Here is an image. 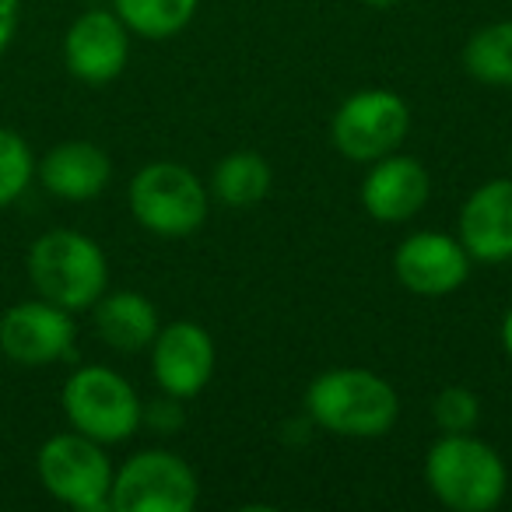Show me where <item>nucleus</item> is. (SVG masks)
I'll return each instance as SVG.
<instances>
[{
	"instance_id": "nucleus-1",
	"label": "nucleus",
	"mask_w": 512,
	"mask_h": 512,
	"mask_svg": "<svg viewBox=\"0 0 512 512\" xmlns=\"http://www.w3.org/2000/svg\"><path fill=\"white\" fill-rule=\"evenodd\" d=\"M306 411L316 428L344 439H379L400 418V397L369 369H330L309 383Z\"/></svg>"
},
{
	"instance_id": "nucleus-2",
	"label": "nucleus",
	"mask_w": 512,
	"mask_h": 512,
	"mask_svg": "<svg viewBox=\"0 0 512 512\" xmlns=\"http://www.w3.org/2000/svg\"><path fill=\"white\" fill-rule=\"evenodd\" d=\"M25 267H29V281L39 299L53 302L67 313L92 309L109 285V264L102 246L74 228H53V232L39 235L32 242Z\"/></svg>"
},
{
	"instance_id": "nucleus-3",
	"label": "nucleus",
	"mask_w": 512,
	"mask_h": 512,
	"mask_svg": "<svg viewBox=\"0 0 512 512\" xmlns=\"http://www.w3.org/2000/svg\"><path fill=\"white\" fill-rule=\"evenodd\" d=\"M425 484L453 512H491L502 505L509 470L488 442L460 432L442 435L428 446Z\"/></svg>"
},
{
	"instance_id": "nucleus-4",
	"label": "nucleus",
	"mask_w": 512,
	"mask_h": 512,
	"mask_svg": "<svg viewBox=\"0 0 512 512\" xmlns=\"http://www.w3.org/2000/svg\"><path fill=\"white\" fill-rule=\"evenodd\" d=\"M130 214L158 239H186L207 221V190L179 162H151L130 179Z\"/></svg>"
},
{
	"instance_id": "nucleus-5",
	"label": "nucleus",
	"mask_w": 512,
	"mask_h": 512,
	"mask_svg": "<svg viewBox=\"0 0 512 512\" xmlns=\"http://www.w3.org/2000/svg\"><path fill=\"white\" fill-rule=\"evenodd\" d=\"M60 404H64L74 432L88 435L102 446L127 442L141 428L144 407L134 386L109 365H85V369L71 372L64 393H60Z\"/></svg>"
},
{
	"instance_id": "nucleus-6",
	"label": "nucleus",
	"mask_w": 512,
	"mask_h": 512,
	"mask_svg": "<svg viewBox=\"0 0 512 512\" xmlns=\"http://www.w3.org/2000/svg\"><path fill=\"white\" fill-rule=\"evenodd\" d=\"M36 470L43 488L57 502L78 512H109L113 463H109L102 442L81 432H60L43 442L36 456Z\"/></svg>"
},
{
	"instance_id": "nucleus-7",
	"label": "nucleus",
	"mask_w": 512,
	"mask_h": 512,
	"mask_svg": "<svg viewBox=\"0 0 512 512\" xmlns=\"http://www.w3.org/2000/svg\"><path fill=\"white\" fill-rule=\"evenodd\" d=\"M200 498L193 467L169 449H141L113 470V512H190Z\"/></svg>"
},
{
	"instance_id": "nucleus-8",
	"label": "nucleus",
	"mask_w": 512,
	"mask_h": 512,
	"mask_svg": "<svg viewBox=\"0 0 512 512\" xmlns=\"http://www.w3.org/2000/svg\"><path fill=\"white\" fill-rule=\"evenodd\" d=\"M411 130V109L390 88H362L337 106L330 120L334 148L351 162H376L404 144Z\"/></svg>"
},
{
	"instance_id": "nucleus-9",
	"label": "nucleus",
	"mask_w": 512,
	"mask_h": 512,
	"mask_svg": "<svg viewBox=\"0 0 512 512\" xmlns=\"http://www.w3.org/2000/svg\"><path fill=\"white\" fill-rule=\"evenodd\" d=\"M74 320L46 299H29L0 316V351L15 365H53L74 351Z\"/></svg>"
},
{
	"instance_id": "nucleus-10",
	"label": "nucleus",
	"mask_w": 512,
	"mask_h": 512,
	"mask_svg": "<svg viewBox=\"0 0 512 512\" xmlns=\"http://www.w3.org/2000/svg\"><path fill=\"white\" fill-rule=\"evenodd\" d=\"M470 253L456 235L446 232H414L393 253V274L411 295L442 299L463 288L470 278Z\"/></svg>"
},
{
	"instance_id": "nucleus-11",
	"label": "nucleus",
	"mask_w": 512,
	"mask_h": 512,
	"mask_svg": "<svg viewBox=\"0 0 512 512\" xmlns=\"http://www.w3.org/2000/svg\"><path fill=\"white\" fill-rule=\"evenodd\" d=\"M151 372L162 393L176 400H190L214 376V341L200 323L176 320L158 327L151 341Z\"/></svg>"
},
{
	"instance_id": "nucleus-12",
	"label": "nucleus",
	"mask_w": 512,
	"mask_h": 512,
	"mask_svg": "<svg viewBox=\"0 0 512 512\" xmlns=\"http://www.w3.org/2000/svg\"><path fill=\"white\" fill-rule=\"evenodd\" d=\"M130 57V29L116 11H85L64 36L67 71L85 85H109Z\"/></svg>"
},
{
	"instance_id": "nucleus-13",
	"label": "nucleus",
	"mask_w": 512,
	"mask_h": 512,
	"mask_svg": "<svg viewBox=\"0 0 512 512\" xmlns=\"http://www.w3.org/2000/svg\"><path fill=\"white\" fill-rule=\"evenodd\" d=\"M369 165L372 169L362 179V207L369 218L400 225V221H411L428 204L432 176L418 158L390 151Z\"/></svg>"
},
{
	"instance_id": "nucleus-14",
	"label": "nucleus",
	"mask_w": 512,
	"mask_h": 512,
	"mask_svg": "<svg viewBox=\"0 0 512 512\" xmlns=\"http://www.w3.org/2000/svg\"><path fill=\"white\" fill-rule=\"evenodd\" d=\"M456 239L477 264H505L512 260V176L488 179L477 186L460 207Z\"/></svg>"
},
{
	"instance_id": "nucleus-15",
	"label": "nucleus",
	"mask_w": 512,
	"mask_h": 512,
	"mask_svg": "<svg viewBox=\"0 0 512 512\" xmlns=\"http://www.w3.org/2000/svg\"><path fill=\"white\" fill-rule=\"evenodd\" d=\"M36 176L60 200H95L113 179V162L92 141H64L43 155Z\"/></svg>"
},
{
	"instance_id": "nucleus-16",
	"label": "nucleus",
	"mask_w": 512,
	"mask_h": 512,
	"mask_svg": "<svg viewBox=\"0 0 512 512\" xmlns=\"http://www.w3.org/2000/svg\"><path fill=\"white\" fill-rule=\"evenodd\" d=\"M95 330L120 355L151 348L158 334V309L141 292H102L95 302Z\"/></svg>"
},
{
	"instance_id": "nucleus-17",
	"label": "nucleus",
	"mask_w": 512,
	"mask_h": 512,
	"mask_svg": "<svg viewBox=\"0 0 512 512\" xmlns=\"http://www.w3.org/2000/svg\"><path fill=\"white\" fill-rule=\"evenodd\" d=\"M274 172L271 162L256 151H232L214 165L211 190L228 207H256L271 193Z\"/></svg>"
},
{
	"instance_id": "nucleus-18",
	"label": "nucleus",
	"mask_w": 512,
	"mask_h": 512,
	"mask_svg": "<svg viewBox=\"0 0 512 512\" xmlns=\"http://www.w3.org/2000/svg\"><path fill=\"white\" fill-rule=\"evenodd\" d=\"M463 67L474 81L495 88L512 85V22L477 29L463 46Z\"/></svg>"
},
{
	"instance_id": "nucleus-19",
	"label": "nucleus",
	"mask_w": 512,
	"mask_h": 512,
	"mask_svg": "<svg viewBox=\"0 0 512 512\" xmlns=\"http://www.w3.org/2000/svg\"><path fill=\"white\" fill-rule=\"evenodd\" d=\"M200 0H113V11L134 36L172 39L193 22Z\"/></svg>"
},
{
	"instance_id": "nucleus-20",
	"label": "nucleus",
	"mask_w": 512,
	"mask_h": 512,
	"mask_svg": "<svg viewBox=\"0 0 512 512\" xmlns=\"http://www.w3.org/2000/svg\"><path fill=\"white\" fill-rule=\"evenodd\" d=\"M36 179V158L22 134L0 127V207L15 204Z\"/></svg>"
},
{
	"instance_id": "nucleus-21",
	"label": "nucleus",
	"mask_w": 512,
	"mask_h": 512,
	"mask_svg": "<svg viewBox=\"0 0 512 512\" xmlns=\"http://www.w3.org/2000/svg\"><path fill=\"white\" fill-rule=\"evenodd\" d=\"M432 418L442 428V435L474 432L477 421H481V397L467 386H446L432 400Z\"/></svg>"
},
{
	"instance_id": "nucleus-22",
	"label": "nucleus",
	"mask_w": 512,
	"mask_h": 512,
	"mask_svg": "<svg viewBox=\"0 0 512 512\" xmlns=\"http://www.w3.org/2000/svg\"><path fill=\"white\" fill-rule=\"evenodd\" d=\"M144 418H148L151 428H158V432H176V428L183 425V411H179V400L169 397V393H165V400L151 404V411H141V421Z\"/></svg>"
},
{
	"instance_id": "nucleus-23",
	"label": "nucleus",
	"mask_w": 512,
	"mask_h": 512,
	"mask_svg": "<svg viewBox=\"0 0 512 512\" xmlns=\"http://www.w3.org/2000/svg\"><path fill=\"white\" fill-rule=\"evenodd\" d=\"M22 22V0H0V53L8 50Z\"/></svg>"
},
{
	"instance_id": "nucleus-24",
	"label": "nucleus",
	"mask_w": 512,
	"mask_h": 512,
	"mask_svg": "<svg viewBox=\"0 0 512 512\" xmlns=\"http://www.w3.org/2000/svg\"><path fill=\"white\" fill-rule=\"evenodd\" d=\"M502 348H505V355H509V362H512V309L505 313V320H502Z\"/></svg>"
},
{
	"instance_id": "nucleus-25",
	"label": "nucleus",
	"mask_w": 512,
	"mask_h": 512,
	"mask_svg": "<svg viewBox=\"0 0 512 512\" xmlns=\"http://www.w3.org/2000/svg\"><path fill=\"white\" fill-rule=\"evenodd\" d=\"M362 4H369V8H393L400 0H362Z\"/></svg>"
},
{
	"instance_id": "nucleus-26",
	"label": "nucleus",
	"mask_w": 512,
	"mask_h": 512,
	"mask_svg": "<svg viewBox=\"0 0 512 512\" xmlns=\"http://www.w3.org/2000/svg\"><path fill=\"white\" fill-rule=\"evenodd\" d=\"M509 169H512V151H509Z\"/></svg>"
}]
</instances>
